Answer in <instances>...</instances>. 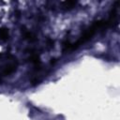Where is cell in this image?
Listing matches in <instances>:
<instances>
[{
	"label": "cell",
	"instance_id": "1",
	"mask_svg": "<svg viewBox=\"0 0 120 120\" xmlns=\"http://www.w3.org/2000/svg\"><path fill=\"white\" fill-rule=\"evenodd\" d=\"M8 38V32L6 28L0 29V38L1 39H7Z\"/></svg>",
	"mask_w": 120,
	"mask_h": 120
}]
</instances>
